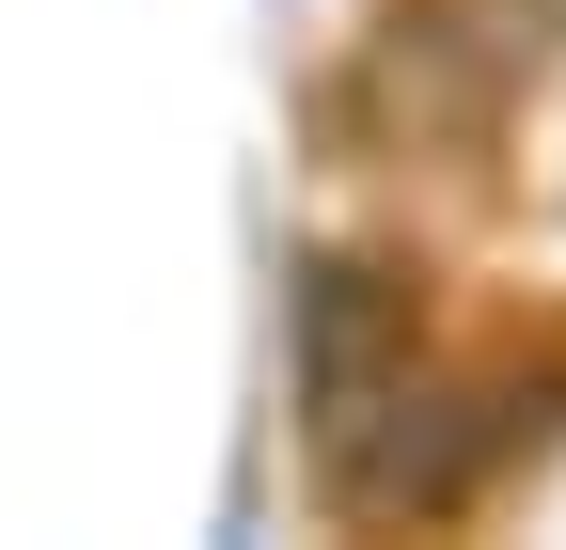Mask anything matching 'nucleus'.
Segmentation results:
<instances>
[{
  "label": "nucleus",
  "instance_id": "1",
  "mask_svg": "<svg viewBox=\"0 0 566 550\" xmlns=\"http://www.w3.org/2000/svg\"><path fill=\"white\" fill-rule=\"evenodd\" d=\"M424 393V347H409V284L394 267H315L300 299V425H315V472L346 488L378 425H409Z\"/></svg>",
  "mask_w": 566,
  "mask_h": 550
}]
</instances>
